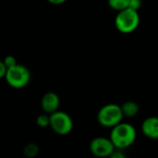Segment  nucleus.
<instances>
[{"label":"nucleus","mask_w":158,"mask_h":158,"mask_svg":"<svg viewBox=\"0 0 158 158\" xmlns=\"http://www.w3.org/2000/svg\"><path fill=\"white\" fill-rule=\"evenodd\" d=\"M136 137V130L131 124L120 122L112 128L109 138L116 149L124 150L134 143Z\"/></svg>","instance_id":"f257e3e1"},{"label":"nucleus","mask_w":158,"mask_h":158,"mask_svg":"<svg viewBox=\"0 0 158 158\" xmlns=\"http://www.w3.org/2000/svg\"><path fill=\"white\" fill-rule=\"evenodd\" d=\"M140 24V15L137 10L130 7L118 11L115 18V26L117 30L124 34L133 32Z\"/></svg>","instance_id":"f03ea898"},{"label":"nucleus","mask_w":158,"mask_h":158,"mask_svg":"<svg viewBox=\"0 0 158 158\" xmlns=\"http://www.w3.org/2000/svg\"><path fill=\"white\" fill-rule=\"evenodd\" d=\"M123 118L121 106L117 104H107L102 106L97 113V121L105 128L112 129L122 122Z\"/></svg>","instance_id":"7ed1b4c3"},{"label":"nucleus","mask_w":158,"mask_h":158,"mask_svg":"<svg viewBox=\"0 0 158 158\" xmlns=\"http://www.w3.org/2000/svg\"><path fill=\"white\" fill-rule=\"evenodd\" d=\"M5 80L10 87L21 89L29 84L31 81V72L24 65L17 64L6 69Z\"/></svg>","instance_id":"20e7f679"},{"label":"nucleus","mask_w":158,"mask_h":158,"mask_svg":"<svg viewBox=\"0 0 158 158\" xmlns=\"http://www.w3.org/2000/svg\"><path fill=\"white\" fill-rule=\"evenodd\" d=\"M53 131L58 135H68L73 129V121L70 116L64 111H56L50 114V125Z\"/></svg>","instance_id":"39448f33"},{"label":"nucleus","mask_w":158,"mask_h":158,"mask_svg":"<svg viewBox=\"0 0 158 158\" xmlns=\"http://www.w3.org/2000/svg\"><path fill=\"white\" fill-rule=\"evenodd\" d=\"M91 153L97 157H110L115 151V146L110 138L96 137L90 143Z\"/></svg>","instance_id":"423d86ee"},{"label":"nucleus","mask_w":158,"mask_h":158,"mask_svg":"<svg viewBox=\"0 0 158 158\" xmlns=\"http://www.w3.org/2000/svg\"><path fill=\"white\" fill-rule=\"evenodd\" d=\"M60 105V99L57 94L54 92H48L44 94L41 100V108L46 114H52L58 110Z\"/></svg>","instance_id":"0eeeda50"},{"label":"nucleus","mask_w":158,"mask_h":158,"mask_svg":"<svg viewBox=\"0 0 158 158\" xmlns=\"http://www.w3.org/2000/svg\"><path fill=\"white\" fill-rule=\"evenodd\" d=\"M143 133L149 139L158 140V117H149L142 124Z\"/></svg>","instance_id":"6e6552de"},{"label":"nucleus","mask_w":158,"mask_h":158,"mask_svg":"<svg viewBox=\"0 0 158 158\" xmlns=\"http://www.w3.org/2000/svg\"><path fill=\"white\" fill-rule=\"evenodd\" d=\"M121 110L123 113V116L126 118H134L138 115L140 111V106L136 102L133 101H127L122 104Z\"/></svg>","instance_id":"1a4fd4ad"},{"label":"nucleus","mask_w":158,"mask_h":158,"mask_svg":"<svg viewBox=\"0 0 158 158\" xmlns=\"http://www.w3.org/2000/svg\"><path fill=\"white\" fill-rule=\"evenodd\" d=\"M130 0H107L108 6L116 11H121L129 7Z\"/></svg>","instance_id":"9d476101"},{"label":"nucleus","mask_w":158,"mask_h":158,"mask_svg":"<svg viewBox=\"0 0 158 158\" xmlns=\"http://www.w3.org/2000/svg\"><path fill=\"white\" fill-rule=\"evenodd\" d=\"M39 153V147L36 143H28L23 150V154L27 158L35 157Z\"/></svg>","instance_id":"9b49d317"},{"label":"nucleus","mask_w":158,"mask_h":158,"mask_svg":"<svg viewBox=\"0 0 158 158\" xmlns=\"http://www.w3.org/2000/svg\"><path fill=\"white\" fill-rule=\"evenodd\" d=\"M36 123L40 128L48 127L50 125V115L46 113L39 115L36 118Z\"/></svg>","instance_id":"f8f14e48"},{"label":"nucleus","mask_w":158,"mask_h":158,"mask_svg":"<svg viewBox=\"0 0 158 158\" xmlns=\"http://www.w3.org/2000/svg\"><path fill=\"white\" fill-rule=\"evenodd\" d=\"M3 62L5 64V66L6 67V69H9L15 65H17V59L13 56H6L4 59H3Z\"/></svg>","instance_id":"ddd939ff"},{"label":"nucleus","mask_w":158,"mask_h":158,"mask_svg":"<svg viewBox=\"0 0 158 158\" xmlns=\"http://www.w3.org/2000/svg\"><path fill=\"white\" fill-rule=\"evenodd\" d=\"M142 0H130L129 2V7L131 8V9H134V10H139L142 6Z\"/></svg>","instance_id":"4468645a"},{"label":"nucleus","mask_w":158,"mask_h":158,"mask_svg":"<svg viewBox=\"0 0 158 158\" xmlns=\"http://www.w3.org/2000/svg\"><path fill=\"white\" fill-rule=\"evenodd\" d=\"M111 158H125L126 156L123 153V150L121 149H115V151L113 152V154L111 155Z\"/></svg>","instance_id":"2eb2a0df"},{"label":"nucleus","mask_w":158,"mask_h":158,"mask_svg":"<svg viewBox=\"0 0 158 158\" xmlns=\"http://www.w3.org/2000/svg\"><path fill=\"white\" fill-rule=\"evenodd\" d=\"M6 67L5 66L3 60H0V80L5 78L6 76Z\"/></svg>","instance_id":"dca6fc26"},{"label":"nucleus","mask_w":158,"mask_h":158,"mask_svg":"<svg viewBox=\"0 0 158 158\" xmlns=\"http://www.w3.org/2000/svg\"><path fill=\"white\" fill-rule=\"evenodd\" d=\"M50 4H53V5H62L64 4L67 0H47Z\"/></svg>","instance_id":"f3484780"}]
</instances>
